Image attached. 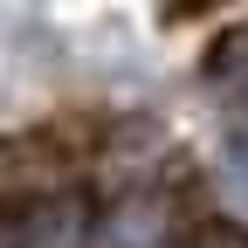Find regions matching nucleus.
Masks as SVG:
<instances>
[{
    "label": "nucleus",
    "instance_id": "obj_1",
    "mask_svg": "<svg viewBox=\"0 0 248 248\" xmlns=\"http://www.w3.org/2000/svg\"><path fill=\"white\" fill-rule=\"evenodd\" d=\"M214 83H221V97H228V110L248 124V35H234V42H221V62H214Z\"/></svg>",
    "mask_w": 248,
    "mask_h": 248
}]
</instances>
